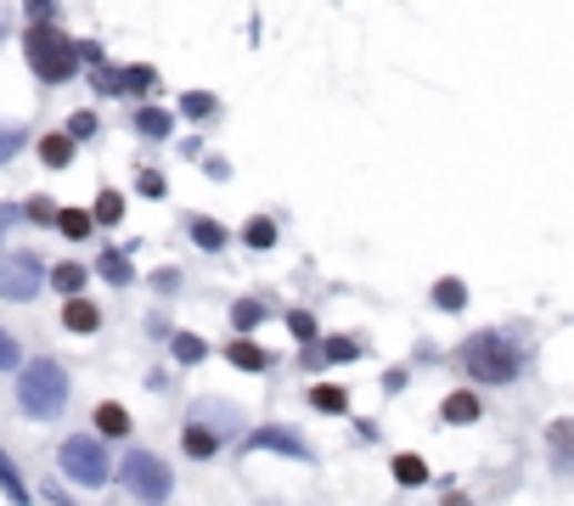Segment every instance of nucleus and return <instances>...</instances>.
Returning a JSON list of instances; mask_svg holds the SVG:
<instances>
[{"instance_id": "f257e3e1", "label": "nucleus", "mask_w": 574, "mask_h": 506, "mask_svg": "<svg viewBox=\"0 0 574 506\" xmlns=\"http://www.w3.org/2000/svg\"><path fill=\"white\" fill-rule=\"evenodd\" d=\"M462 372L473 383H513L524 372V355L507 344L502 332H479V337H467V344H462Z\"/></svg>"}, {"instance_id": "f03ea898", "label": "nucleus", "mask_w": 574, "mask_h": 506, "mask_svg": "<svg viewBox=\"0 0 574 506\" xmlns=\"http://www.w3.org/2000/svg\"><path fill=\"white\" fill-rule=\"evenodd\" d=\"M29 68H34L46 84H62V79L79 73V45H73L57 23L34 18V29H29Z\"/></svg>"}, {"instance_id": "7ed1b4c3", "label": "nucleus", "mask_w": 574, "mask_h": 506, "mask_svg": "<svg viewBox=\"0 0 574 506\" xmlns=\"http://www.w3.org/2000/svg\"><path fill=\"white\" fill-rule=\"evenodd\" d=\"M18 405H23L29 416H40V422L62 416V405H68V372H62L57 361H34V366H23Z\"/></svg>"}, {"instance_id": "20e7f679", "label": "nucleus", "mask_w": 574, "mask_h": 506, "mask_svg": "<svg viewBox=\"0 0 574 506\" xmlns=\"http://www.w3.org/2000/svg\"><path fill=\"white\" fill-rule=\"evenodd\" d=\"M40 287H46V265L34 253H0V298L29 304Z\"/></svg>"}, {"instance_id": "39448f33", "label": "nucleus", "mask_w": 574, "mask_h": 506, "mask_svg": "<svg viewBox=\"0 0 574 506\" xmlns=\"http://www.w3.org/2000/svg\"><path fill=\"white\" fill-rule=\"evenodd\" d=\"M57 462H62V473H68L73 484H85V489L108 484V473H113V467H108V451H102L97 439H79V434L62 445V456H57Z\"/></svg>"}, {"instance_id": "423d86ee", "label": "nucleus", "mask_w": 574, "mask_h": 506, "mask_svg": "<svg viewBox=\"0 0 574 506\" xmlns=\"http://www.w3.org/2000/svg\"><path fill=\"white\" fill-rule=\"evenodd\" d=\"M124 484L141 500H163V495H170V467H163L158 456H147V451H130L124 456Z\"/></svg>"}, {"instance_id": "0eeeda50", "label": "nucleus", "mask_w": 574, "mask_h": 506, "mask_svg": "<svg viewBox=\"0 0 574 506\" xmlns=\"http://www.w3.org/2000/svg\"><path fill=\"white\" fill-rule=\"evenodd\" d=\"M62 321H68V332H97V326H102V310H97L91 298L68 293V310H62Z\"/></svg>"}, {"instance_id": "6e6552de", "label": "nucleus", "mask_w": 574, "mask_h": 506, "mask_svg": "<svg viewBox=\"0 0 574 506\" xmlns=\"http://www.w3.org/2000/svg\"><path fill=\"white\" fill-rule=\"evenodd\" d=\"M249 445H254V451H288V456H310V451H304L293 434H282V428H260Z\"/></svg>"}, {"instance_id": "1a4fd4ad", "label": "nucleus", "mask_w": 574, "mask_h": 506, "mask_svg": "<svg viewBox=\"0 0 574 506\" xmlns=\"http://www.w3.org/2000/svg\"><path fill=\"white\" fill-rule=\"evenodd\" d=\"M231 366H242V372H265V366H271V355H265V350H254L249 337H236V344H231Z\"/></svg>"}, {"instance_id": "9d476101", "label": "nucleus", "mask_w": 574, "mask_h": 506, "mask_svg": "<svg viewBox=\"0 0 574 506\" xmlns=\"http://www.w3.org/2000/svg\"><path fill=\"white\" fill-rule=\"evenodd\" d=\"M260 321H265V304H260V298H236V304H231V326H236V332H254Z\"/></svg>"}, {"instance_id": "9b49d317", "label": "nucleus", "mask_w": 574, "mask_h": 506, "mask_svg": "<svg viewBox=\"0 0 574 506\" xmlns=\"http://www.w3.org/2000/svg\"><path fill=\"white\" fill-rule=\"evenodd\" d=\"M135 130L152 135V141H163V135H170V113H163V108H141V113H135Z\"/></svg>"}, {"instance_id": "f8f14e48", "label": "nucleus", "mask_w": 574, "mask_h": 506, "mask_svg": "<svg viewBox=\"0 0 574 506\" xmlns=\"http://www.w3.org/2000/svg\"><path fill=\"white\" fill-rule=\"evenodd\" d=\"M102 276H108L113 287H130V276H135V271H130V260H124L119 247H108V253H102Z\"/></svg>"}, {"instance_id": "ddd939ff", "label": "nucleus", "mask_w": 574, "mask_h": 506, "mask_svg": "<svg viewBox=\"0 0 574 506\" xmlns=\"http://www.w3.org/2000/svg\"><path fill=\"white\" fill-rule=\"evenodd\" d=\"M0 489H7L12 500H29V484L18 478V462H12L7 451H0Z\"/></svg>"}, {"instance_id": "4468645a", "label": "nucleus", "mask_w": 574, "mask_h": 506, "mask_svg": "<svg viewBox=\"0 0 574 506\" xmlns=\"http://www.w3.org/2000/svg\"><path fill=\"white\" fill-rule=\"evenodd\" d=\"M97 428H102V434H113V439H119V434H130L124 405H97Z\"/></svg>"}, {"instance_id": "2eb2a0df", "label": "nucleus", "mask_w": 574, "mask_h": 506, "mask_svg": "<svg viewBox=\"0 0 574 506\" xmlns=\"http://www.w3.org/2000/svg\"><path fill=\"white\" fill-rule=\"evenodd\" d=\"M181 445H187V456H214V451H220V434H209V428H198V422H192Z\"/></svg>"}, {"instance_id": "dca6fc26", "label": "nucleus", "mask_w": 574, "mask_h": 506, "mask_svg": "<svg viewBox=\"0 0 574 506\" xmlns=\"http://www.w3.org/2000/svg\"><path fill=\"white\" fill-rule=\"evenodd\" d=\"M51 220H57V225H62V231H68L73 242H79V236H91V225H97V220H91L85 209H62V214H51Z\"/></svg>"}, {"instance_id": "f3484780", "label": "nucleus", "mask_w": 574, "mask_h": 506, "mask_svg": "<svg viewBox=\"0 0 574 506\" xmlns=\"http://www.w3.org/2000/svg\"><path fill=\"white\" fill-rule=\"evenodd\" d=\"M181 113H187V119H214V113H220V102H214V97H203V91H187V97H181Z\"/></svg>"}, {"instance_id": "a211bd4d", "label": "nucleus", "mask_w": 574, "mask_h": 506, "mask_svg": "<svg viewBox=\"0 0 574 506\" xmlns=\"http://www.w3.org/2000/svg\"><path fill=\"white\" fill-rule=\"evenodd\" d=\"M40 158H46L51 169H62V163L73 158V141H68V135H46V141H40Z\"/></svg>"}, {"instance_id": "6ab92c4d", "label": "nucleus", "mask_w": 574, "mask_h": 506, "mask_svg": "<svg viewBox=\"0 0 574 506\" xmlns=\"http://www.w3.org/2000/svg\"><path fill=\"white\" fill-rule=\"evenodd\" d=\"M192 242L214 253V247H225V225H214V220H192Z\"/></svg>"}, {"instance_id": "aec40b11", "label": "nucleus", "mask_w": 574, "mask_h": 506, "mask_svg": "<svg viewBox=\"0 0 574 506\" xmlns=\"http://www.w3.org/2000/svg\"><path fill=\"white\" fill-rule=\"evenodd\" d=\"M434 304H440V310H462V304H467V287H462L456 276H445V282L434 287Z\"/></svg>"}, {"instance_id": "412c9836", "label": "nucleus", "mask_w": 574, "mask_h": 506, "mask_svg": "<svg viewBox=\"0 0 574 506\" xmlns=\"http://www.w3.org/2000/svg\"><path fill=\"white\" fill-rule=\"evenodd\" d=\"M51 287H57V293H79V287H85V265H57V271H51Z\"/></svg>"}, {"instance_id": "4be33fe9", "label": "nucleus", "mask_w": 574, "mask_h": 506, "mask_svg": "<svg viewBox=\"0 0 574 506\" xmlns=\"http://www.w3.org/2000/svg\"><path fill=\"white\" fill-rule=\"evenodd\" d=\"M394 478H400V484H423V478H429L423 456H394Z\"/></svg>"}, {"instance_id": "5701e85b", "label": "nucleus", "mask_w": 574, "mask_h": 506, "mask_svg": "<svg viewBox=\"0 0 574 506\" xmlns=\"http://www.w3.org/2000/svg\"><path fill=\"white\" fill-rule=\"evenodd\" d=\"M479 416V399L473 394H451L445 399V422H473Z\"/></svg>"}, {"instance_id": "b1692460", "label": "nucleus", "mask_w": 574, "mask_h": 506, "mask_svg": "<svg viewBox=\"0 0 574 506\" xmlns=\"http://www.w3.org/2000/svg\"><path fill=\"white\" fill-rule=\"evenodd\" d=\"M175 355H181L187 366H198V361L209 355V344H203V337H192V332H181V337H175Z\"/></svg>"}, {"instance_id": "393cba45", "label": "nucleus", "mask_w": 574, "mask_h": 506, "mask_svg": "<svg viewBox=\"0 0 574 506\" xmlns=\"http://www.w3.org/2000/svg\"><path fill=\"white\" fill-rule=\"evenodd\" d=\"M23 152V130L18 124H0V163H12Z\"/></svg>"}, {"instance_id": "a878e982", "label": "nucleus", "mask_w": 574, "mask_h": 506, "mask_svg": "<svg viewBox=\"0 0 574 506\" xmlns=\"http://www.w3.org/2000/svg\"><path fill=\"white\" fill-rule=\"evenodd\" d=\"M18 361H23V350H18V337L0 326V372H18Z\"/></svg>"}, {"instance_id": "bb28decb", "label": "nucleus", "mask_w": 574, "mask_h": 506, "mask_svg": "<svg viewBox=\"0 0 574 506\" xmlns=\"http://www.w3.org/2000/svg\"><path fill=\"white\" fill-rule=\"evenodd\" d=\"M119 214H124V198H119V192H102V198H97V214H91V220H102V225H113Z\"/></svg>"}, {"instance_id": "cd10ccee", "label": "nucleus", "mask_w": 574, "mask_h": 506, "mask_svg": "<svg viewBox=\"0 0 574 506\" xmlns=\"http://www.w3.org/2000/svg\"><path fill=\"white\" fill-rule=\"evenodd\" d=\"M355 355H361V344H355V337H333V344L321 350V361H355Z\"/></svg>"}, {"instance_id": "c85d7f7f", "label": "nucleus", "mask_w": 574, "mask_h": 506, "mask_svg": "<svg viewBox=\"0 0 574 506\" xmlns=\"http://www.w3.org/2000/svg\"><path fill=\"white\" fill-rule=\"evenodd\" d=\"M242 236H249V247H271V242H276V225H271V220H249V231H242Z\"/></svg>"}, {"instance_id": "c756f323", "label": "nucleus", "mask_w": 574, "mask_h": 506, "mask_svg": "<svg viewBox=\"0 0 574 506\" xmlns=\"http://www.w3.org/2000/svg\"><path fill=\"white\" fill-rule=\"evenodd\" d=\"M152 79H158L152 68H130V73H119V91H147Z\"/></svg>"}, {"instance_id": "7c9ffc66", "label": "nucleus", "mask_w": 574, "mask_h": 506, "mask_svg": "<svg viewBox=\"0 0 574 506\" xmlns=\"http://www.w3.org/2000/svg\"><path fill=\"white\" fill-rule=\"evenodd\" d=\"M310 405H315V411H344V388H315Z\"/></svg>"}, {"instance_id": "2f4dec72", "label": "nucleus", "mask_w": 574, "mask_h": 506, "mask_svg": "<svg viewBox=\"0 0 574 506\" xmlns=\"http://www.w3.org/2000/svg\"><path fill=\"white\" fill-rule=\"evenodd\" d=\"M288 326H293V337H299V344H310V337H315V321H310L304 310H293V315H288Z\"/></svg>"}, {"instance_id": "473e14b6", "label": "nucleus", "mask_w": 574, "mask_h": 506, "mask_svg": "<svg viewBox=\"0 0 574 506\" xmlns=\"http://www.w3.org/2000/svg\"><path fill=\"white\" fill-rule=\"evenodd\" d=\"M18 220H23V209H18V203H0V236H7Z\"/></svg>"}, {"instance_id": "72a5a7b5", "label": "nucleus", "mask_w": 574, "mask_h": 506, "mask_svg": "<svg viewBox=\"0 0 574 506\" xmlns=\"http://www.w3.org/2000/svg\"><path fill=\"white\" fill-rule=\"evenodd\" d=\"M23 214H29V220H40V225H46V220H51V214H57V209H51V198H34V203H29V209H23Z\"/></svg>"}, {"instance_id": "f704fd0d", "label": "nucleus", "mask_w": 574, "mask_h": 506, "mask_svg": "<svg viewBox=\"0 0 574 506\" xmlns=\"http://www.w3.org/2000/svg\"><path fill=\"white\" fill-rule=\"evenodd\" d=\"M23 7H29L34 18H46V12H51V0H23Z\"/></svg>"}]
</instances>
